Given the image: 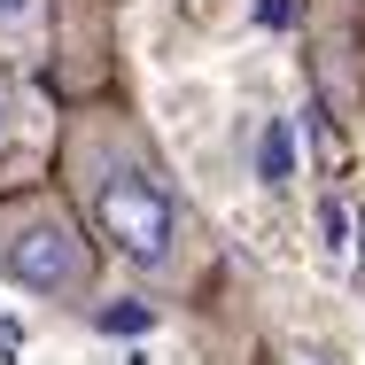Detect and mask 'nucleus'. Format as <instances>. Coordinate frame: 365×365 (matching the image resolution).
Returning a JSON list of instances; mask_svg holds the SVG:
<instances>
[{"label":"nucleus","instance_id":"obj_6","mask_svg":"<svg viewBox=\"0 0 365 365\" xmlns=\"http://www.w3.org/2000/svg\"><path fill=\"white\" fill-rule=\"evenodd\" d=\"M264 8V24H288V0H257Z\"/></svg>","mask_w":365,"mask_h":365},{"label":"nucleus","instance_id":"obj_5","mask_svg":"<svg viewBox=\"0 0 365 365\" xmlns=\"http://www.w3.org/2000/svg\"><path fill=\"white\" fill-rule=\"evenodd\" d=\"M350 218H358V264H365V179H358V195H350Z\"/></svg>","mask_w":365,"mask_h":365},{"label":"nucleus","instance_id":"obj_3","mask_svg":"<svg viewBox=\"0 0 365 365\" xmlns=\"http://www.w3.org/2000/svg\"><path fill=\"white\" fill-rule=\"evenodd\" d=\"M55 55V0H0V63L39 71Z\"/></svg>","mask_w":365,"mask_h":365},{"label":"nucleus","instance_id":"obj_2","mask_svg":"<svg viewBox=\"0 0 365 365\" xmlns=\"http://www.w3.org/2000/svg\"><path fill=\"white\" fill-rule=\"evenodd\" d=\"M0 280L39 295V303H63V311L93 303V288H101V241L78 218L71 195H55V187L0 195Z\"/></svg>","mask_w":365,"mask_h":365},{"label":"nucleus","instance_id":"obj_7","mask_svg":"<svg viewBox=\"0 0 365 365\" xmlns=\"http://www.w3.org/2000/svg\"><path fill=\"white\" fill-rule=\"evenodd\" d=\"M288 365H334V358H319V350H295V358Z\"/></svg>","mask_w":365,"mask_h":365},{"label":"nucleus","instance_id":"obj_1","mask_svg":"<svg viewBox=\"0 0 365 365\" xmlns=\"http://www.w3.org/2000/svg\"><path fill=\"white\" fill-rule=\"evenodd\" d=\"M63 171H71L78 218L93 225V241L125 272H140L148 288H163V295H179L195 280V264H202V218L179 195V179L155 155V140L125 109H86V117H71Z\"/></svg>","mask_w":365,"mask_h":365},{"label":"nucleus","instance_id":"obj_4","mask_svg":"<svg viewBox=\"0 0 365 365\" xmlns=\"http://www.w3.org/2000/svg\"><path fill=\"white\" fill-rule=\"evenodd\" d=\"M16 133H24V93H16V71L0 63V155L16 148Z\"/></svg>","mask_w":365,"mask_h":365}]
</instances>
